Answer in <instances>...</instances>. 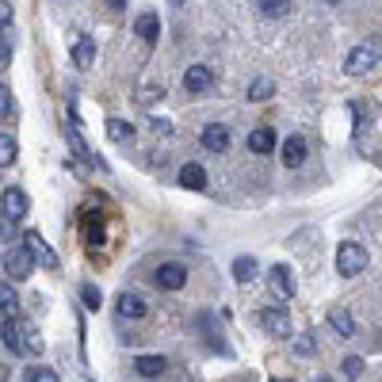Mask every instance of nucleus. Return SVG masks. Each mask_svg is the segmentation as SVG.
Wrapping results in <instances>:
<instances>
[{"instance_id":"f257e3e1","label":"nucleus","mask_w":382,"mask_h":382,"mask_svg":"<svg viewBox=\"0 0 382 382\" xmlns=\"http://www.w3.org/2000/svg\"><path fill=\"white\" fill-rule=\"evenodd\" d=\"M379 58H382V50L375 43H360L352 54L344 58V73H352V77H363L367 69H375L379 65Z\"/></svg>"},{"instance_id":"f03ea898","label":"nucleus","mask_w":382,"mask_h":382,"mask_svg":"<svg viewBox=\"0 0 382 382\" xmlns=\"http://www.w3.org/2000/svg\"><path fill=\"white\" fill-rule=\"evenodd\" d=\"M363 267H367V249L355 245V241H344V245L337 249V272L340 275H360Z\"/></svg>"},{"instance_id":"7ed1b4c3","label":"nucleus","mask_w":382,"mask_h":382,"mask_svg":"<svg viewBox=\"0 0 382 382\" xmlns=\"http://www.w3.org/2000/svg\"><path fill=\"white\" fill-rule=\"evenodd\" d=\"M260 325H264L275 340L291 337V318H287V310H279V306H264V310H260Z\"/></svg>"},{"instance_id":"20e7f679","label":"nucleus","mask_w":382,"mask_h":382,"mask_svg":"<svg viewBox=\"0 0 382 382\" xmlns=\"http://www.w3.org/2000/svg\"><path fill=\"white\" fill-rule=\"evenodd\" d=\"M23 249H27V253H31V256H35V260H38V264H43V267H46V272H54V267H58V256H54V253H50V245H46V241H43V237H38V233H35V230H27V233H23Z\"/></svg>"},{"instance_id":"39448f33","label":"nucleus","mask_w":382,"mask_h":382,"mask_svg":"<svg viewBox=\"0 0 382 382\" xmlns=\"http://www.w3.org/2000/svg\"><path fill=\"white\" fill-rule=\"evenodd\" d=\"M153 279H157V287H165V291H180L184 283H188V267L184 264H161Z\"/></svg>"},{"instance_id":"423d86ee","label":"nucleus","mask_w":382,"mask_h":382,"mask_svg":"<svg viewBox=\"0 0 382 382\" xmlns=\"http://www.w3.org/2000/svg\"><path fill=\"white\" fill-rule=\"evenodd\" d=\"M230 142H233L230 126H222V123H210V126H203V145H207L210 153H226V149H230Z\"/></svg>"},{"instance_id":"0eeeda50","label":"nucleus","mask_w":382,"mask_h":382,"mask_svg":"<svg viewBox=\"0 0 382 382\" xmlns=\"http://www.w3.org/2000/svg\"><path fill=\"white\" fill-rule=\"evenodd\" d=\"M0 207H4V218H12V222H20L23 214H27V195H23L20 188H8L4 191V199H0Z\"/></svg>"},{"instance_id":"6e6552de","label":"nucleus","mask_w":382,"mask_h":382,"mask_svg":"<svg viewBox=\"0 0 382 382\" xmlns=\"http://www.w3.org/2000/svg\"><path fill=\"white\" fill-rule=\"evenodd\" d=\"M267 279H272V291L283 298H295V275H291L287 264H275L272 272H267Z\"/></svg>"},{"instance_id":"1a4fd4ad","label":"nucleus","mask_w":382,"mask_h":382,"mask_svg":"<svg viewBox=\"0 0 382 382\" xmlns=\"http://www.w3.org/2000/svg\"><path fill=\"white\" fill-rule=\"evenodd\" d=\"M31 267H35V256H31L27 249H12V253H8V275H12V279H27Z\"/></svg>"},{"instance_id":"9d476101","label":"nucleus","mask_w":382,"mask_h":382,"mask_svg":"<svg viewBox=\"0 0 382 382\" xmlns=\"http://www.w3.org/2000/svg\"><path fill=\"white\" fill-rule=\"evenodd\" d=\"M69 145H73V153H77L80 161H96V153L85 145V134H80V119H77V111L69 108Z\"/></svg>"},{"instance_id":"9b49d317","label":"nucleus","mask_w":382,"mask_h":382,"mask_svg":"<svg viewBox=\"0 0 382 382\" xmlns=\"http://www.w3.org/2000/svg\"><path fill=\"white\" fill-rule=\"evenodd\" d=\"M119 314L138 321V318H145V314H149V306H145L142 295H134V291H123V295H119Z\"/></svg>"},{"instance_id":"f8f14e48","label":"nucleus","mask_w":382,"mask_h":382,"mask_svg":"<svg viewBox=\"0 0 382 382\" xmlns=\"http://www.w3.org/2000/svg\"><path fill=\"white\" fill-rule=\"evenodd\" d=\"M210 80H214V73H210L207 65H191V69L184 73V88H188V92H207Z\"/></svg>"},{"instance_id":"ddd939ff","label":"nucleus","mask_w":382,"mask_h":382,"mask_svg":"<svg viewBox=\"0 0 382 382\" xmlns=\"http://www.w3.org/2000/svg\"><path fill=\"white\" fill-rule=\"evenodd\" d=\"M302 161H306V138L291 134L287 142H283V165H287V168H298Z\"/></svg>"},{"instance_id":"4468645a","label":"nucleus","mask_w":382,"mask_h":382,"mask_svg":"<svg viewBox=\"0 0 382 382\" xmlns=\"http://www.w3.org/2000/svg\"><path fill=\"white\" fill-rule=\"evenodd\" d=\"M0 340L8 344V352H23V325L15 318L0 321Z\"/></svg>"},{"instance_id":"2eb2a0df","label":"nucleus","mask_w":382,"mask_h":382,"mask_svg":"<svg viewBox=\"0 0 382 382\" xmlns=\"http://www.w3.org/2000/svg\"><path fill=\"white\" fill-rule=\"evenodd\" d=\"M165 367H168L165 355H138V360H134V371H138V375H145V379L165 375Z\"/></svg>"},{"instance_id":"dca6fc26","label":"nucleus","mask_w":382,"mask_h":382,"mask_svg":"<svg viewBox=\"0 0 382 382\" xmlns=\"http://www.w3.org/2000/svg\"><path fill=\"white\" fill-rule=\"evenodd\" d=\"M180 188H188V191H207V172H203L195 161L180 168Z\"/></svg>"},{"instance_id":"f3484780","label":"nucleus","mask_w":382,"mask_h":382,"mask_svg":"<svg viewBox=\"0 0 382 382\" xmlns=\"http://www.w3.org/2000/svg\"><path fill=\"white\" fill-rule=\"evenodd\" d=\"M134 31H138V38H145V43H157L161 38V20L153 12H145V15L134 20Z\"/></svg>"},{"instance_id":"a211bd4d","label":"nucleus","mask_w":382,"mask_h":382,"mask_svg":"<svg viewBox=\"0 0 382 382\" xmlns=\"http://www.w3.org/2000/svg\"><path fill=\"white\" fill-rule=\"evenodd\" d=\"M249 149L253 153H272L275 149V130L272 126H256L253 134H249Z\"/></svg>"},{"instance_id":"6ab92c4d","label":"nucleus","mask_w":382,"mask_h":382,"mask_svg":"<svg viewBox=\"0 0 382 382\" xmlns=\"http://www.w3.org/2000/svg\"><path fill=\"white\" fill-rule=\"evenodd\" d=\"M92 58H96V43L88 35H80L77 46H73V61H77V69H92Z\"/></svg>"},{"instance_id":"aec40b11","label":"nucleus","mask_w":382,"mask_h":382,"mask_svg":"<svg viewBox=\"0 0 382 382\" xmlns=\"http://www.w3.org/2000/svg\"><path fill=\"white\" fill-rule=\"evenodd\" d=\"M233 279H237L241 287H249V283L256 279V260L253 256H237V260H233Z\"/></svg>"},{"instance_id":"412c9836","label":"nucleus","mask_w":382,"mask_h":382,"mask_svg":"<svg viewBox=\"0 0 382 382\" xmlns=\"http://www.w3.org/2000/svg\"><path fill=\"white\" fill-rule=\"evenodd\" d=\"M15 157H20V145H15V138L8 134V130H0V168L15 165Z\"/></svg>"},{"instance_id":"4be33fe9","label":"nucleus","mask_w":382,"mask_h":382,"mask_svg":"<svg viewBox=\"0 0 382 382\" xmlns=\"http://www.w3.org/2000/svg\"><path fill=\"white\" fill-rule=\"evenodd\" d=\"M272 96H275V80H267V77H256L253 85H249V100L264 103V100H272Z\"/></svg>"},{"instance_id":"5701e85b","label":"nucleus","mask_w":382,"mask_h":382,"mask_svg":"<svg viewBox=\"0 0 382 382\" xmlns=\"http://www.w3.org/2000/svg\"><path fill=\"white\" fill-rule=\"evenodd\" d=\"M329 325H332V332H340V337H352V332H355V321H352V314H348V310H332Z\"/></svg>"},{"instance_id":"b1692460","label":"nucleus","mask_w":382,"mask_h":382,"mask_svg":"<svg viewBox=\"0 0 382 382\" xmlns=\"http://www.w3.org/2000/svg\"><path fill=\"white\" fill-rule=\"evenodd\" d=\"M85 241H88L92 253L103 245V218H88V222H85Z\"/></svg>"},{"instance_id":"393cba45","label":"nucleus","mask_w":382,"mask_h":382,"mask_svg":"<svg viewBox=\"0 0 382 382\" xmlns=\"http://www.w3.org/2000/svg\"><path fill=\"white\" fill-rule=\"evenodd\" d=\"M0 310L12 318V314H20V295H15L12 283H0Z\"/></svg>"},{"instance_id":"a878e982","label":"nucleus","mask_w":382,"mask_h":382,"mask_svg":"<svg viewBox=\"0 0 382 382\" xmlns=\"http://www.w3.org/2000/svg\"><path fill=\"white\" fill-rule=\"evenodd\" d=\"M108 138L111 142H130V138H134V126L123 123V119H108Z\"/></svg>"},{"instance_id":"bb28decb","label":"nucleus","mask_w":382,"mask_h":382,"mask_svg":"<svg viewBox=\"0 0 382 382\" xmlns=\"http://www.w3.org/2000/svg\"><path fill=\"white\" fill-rule=\"evenodd\" d=\"M260 12H264V15H272V20H279V15H287L291 12V4H287V0H260Z\"/></svg>"},{"instance_id":"cd10ccee","label":"nucleus","mask_w":382,"mask_h":382,"mask_svg":"<svg viewBox=\"0 0 382 382\" xmlns=\"http://www.w3.org/2000/svg\"><path fill=\"white\" fill-rule=\"evenodd\" d=\"M23 352H43V337L35 329H27V325H23Z\"/></svg>"},{"instance_id":"c85d7f7f","label":"nucleus","mask_w":382,"mask_h":382,"mask_svg":"<svg viewBox=\"0 0 382 382\" xmlns=\"http://www.w3.org/2000/svg\"><path fill=\"white\" fill-rule=\"evenodd\" d=\"M27 379H31V382H61L54 367H31V371H27Z\"/></svg>"},{"instance_id":"c756f323","label":"nucleus","mask_w":382,"mask_h":382,"mask_svg":"<svg viewBox=\"0 0 382 382\" xmlns=\"http://www.w3.org/2000/svg\"><path fill=\"white\" fill-rule=\"evenodd\" d=\"M363 375V360L360 355H348L344 360V379H360Z\"/></svg>"},{"instance_id":"7c9ffc66","label":"nucleus","mask_w":382,"mask_h":382,"mask_svg":"<svg viewBox=\"0 0 382 382\" xmlns=\"http://www.w3.org/2000/svg\"><path fill=\"white\" fill-rule=\"evenodd\" d=\"M295 352H298V355H314V352H318V340L306 332V337H298V348H295Z\"/></svg>"},{"instance_id":"2f4dec72","label":"nucleus","mask_w":382,"mask_h":382,"mask_svg":"<svg viewBox=\"0 0 382 382\" xmlns=\"http://www.w3.org/2000/svg\"><path fill=\"white\" fill-rule=\"evenodd\" d=\"M100 302H103V295L96 287H85V306L88 310H100Z\"/></svg>"},{"instance_id":"473e14b6","label":"nucleus","mask_w":382,"mask_h":382,"mask_svg":"<svg viewBox=\"0 0 382 382\" xmlns=\"http://www.w3.org/2000/svg\"><path fill=\"white\" fill-rule=\"evenodd\" d=\"M12 115V92H8V85H0V119Z\"/></svg>"},{"instance_id":"72a5a7b5","label":"nucleus","mask_w":382,"mask_h":382,"mask_svg":"<svg viewBox=\"0 0 382 382\" xmlns=\"http://www.w3.org/2000/svg\"><path fill=\"white\" fill-rule=\"evenodd\" d=\"M12 61V43H8V35L0 31V65H8Z\"/></svg>"},{"instance_id":"f704fd0d","label":"nucleus","mask_w":382,"mask_h":382,"mask_svg":"<svg viewBox=\"0 0 382 382\" xmlns=\"http://www.w3.org/2000/svg\"><path fill=\"white\" fill-rule=\"evenodd\" d=\"M12 15H15V12H12V4H0V31H4L8 23H12Z\"/></svg>"},{"instance_id":"c9c22d12","label":"nucleus","mask_w":382,"mask_h":382,"mask_svg":"<svg viewBox=\"0 0 382 382\" xmlns=\"http://www.w3.org/2000/svg\"><path fill=\"white\" fill-rule=\"evenodd\" d=\"M12 233H15V222L12 218H0V237H12Z\"/></svg>"},{"instance_id":"e433bc0d","label":"nucleus","mask_w":382,"mask_h":382,"mask_svg":"<svg viewBox=\"0 0 382 382\" xmlns=\"http://www.w3.org/2000/svg\"><path fill=\"white\" fill-rule=\"evenodd\" d=\"M153 130H157V134H168V130H172V126H168L165 119H153Z\"/></svg>"},{"instance_id":"4c0bfd02","label":"nucleus","mask_w":382,"mask_h":382,"mask_svg":"<svg viewBox=\"0 0 382 382\" xmlns=\"http://www.w3.org/2000/svg\"><path fill=\"white\" fill-rule=\"evenodd\" d=\"M275 382H287V379H275Z\"/></svg>"},{"instance_id":"58836bf2","label":"nucleus","mask_w":382,"mask_h":382,"mask_svg":"<svg viewBox=\"0 0 382 382\" xmlns=\"http://www.w3.org/2000/svg\"><path fill=\"white\" fill-rule=\"evenodd\" d=\"M0 314H4V310H0Z\"/></svg>"}]
</instances>
